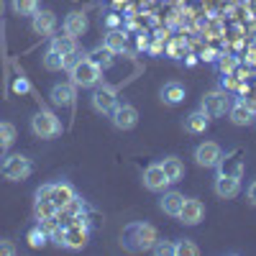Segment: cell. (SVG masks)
<instances>
[{"label": "cell", "instance_id": "1", "mask_svg": "<svg viewBox=\"0 0 256 256\" xmlns=\"http://www.w3.org/2000/svg\"><path fill=\"white\" fill-rule=\"evenodd\" d=\"M159 233L152 223H144V220H134L123 228V236H120V244L123 248L134 251V254H141V251H152V246L156 244Z\"/></svg>", "mask_w": 256, "mask_h": 256}, {"label": "cell", "instance_id": "2", "mask_svg": "<svg viewBox=\"0 0 256 256\" xmlns=\"http://www.w3.org/2000/svg\"><path fill=\"white\" fill-rule=\"evenodd\" d=\"M70 77H72V84H77V88H95V84L102 82V70L98 64H92L88 54H84V59H80L70 70Z\"/></svg>", "mask_w": 256, "mask_h": 256}, {"label": "cell", "instance_id": "3", "mask_svg": "<svg viewBox=\"0 0 256 256\" xmlns=\"http://www.w3.org/2000/svg\"><path fill=\"white\" fill-rule=\"evenodd\" d=\"M0 172H3L6 180L10 182H20V180H28L34 172V162L24 154H8L0 164Z\"/></svg>", "mask_w": 256, "mask_h": 256}, {"label": "cell", "instance_id": "4", "mask_svg": "<svg viewBox=\"0 0 256 256\" xmlns=\"http://www.w3.org/2000/svg\"><path fill=\"white\" fill-rule=\"evenodd\" d=\"M62 131H64L62 120L49 110H38L31 118V134L36 138H56V136H62Z\"/></svg>", "mask_w": 256, "mask_h": 256}, {"label": "cell", "instance_id": "5", "mask_svg": "<svg viewBox=\"0 0 256 256\" xmlns=\"http://www.w3.org/2000/svg\"><path fill=\"white\" fill-rule=\"evenodd\" d=\"M241 166H236V172L228 174V172H220L216 174V180H212V192L220 198V200H233L241 195Z\"/></svg>", "mask_w": 256, "mask_h": 256}, {"label": "cell", "instance_id": "6", "mask_svg": "<svg viewBox=\"0 0 256 256\" xmlns=\"http://www.w3.org/2000/svg\"><path fill=\"white\" fill-rule=\"evenodd\" d=\"M88 238H90V228L88 223H82V220H74L70 226H64L62 228V244L64 248H70V251H80L88 246Z\"/></svg>", "mask_w": 256, "mask_h": 256}, {"label": "cell", "instance_id": "7", "mask_svg": "<svg viewBox=\"0 0 256 256\" xmlns=\"http://www.w3.org/2000/svg\"><path fill=\"white\" fill-rule=\"evenodd\" d=\"M228 108H230V95H228V90H212V92H205V98L200 100V110L208 113L210 118L228 116Z\"/></svg>", "mask_w": 256, "mask_h": 256}, {"label": "cell", "instance_id": "8", "mask_svg": "<svg viewBox=\"0 0 256 256\" xmlns=\"http://www.w3.org/2000/svg\"><path fill=\"white\" fill-rule=\"evenodd\" d=\"M195 164L202 169H218L223 164V148L216 141H202L195 146Z\"/></svg>", "mask_w": 256, "mask_h": 256}, {"label": "cell", "instance_id": "9", "mask_svg": "<svg viewBox=\"0 0 256 256\" xmlns=\"http://www.w3.org/2000/svg\"><path fill=\"white\" fill-rule=\"evenodd\" d=\"M90 102H92V108L98 110V113H102V116H110L113 113V108L118 105V95H116V90L113 88H108V84H95L92 88V95H90Z\"/></svg>", "mask_w": 256, "mask_h": 256}, {"label": "cell", "instance_id": "10", "mask_svg": "<svg viewBox=\"0 0 256 256\" xmlns=\"http://www.w3.org/2000/svg\"><path fill=\"white\" fill-rule=\"evenodd\" d=\"M110 120H113V126L118 128V131H134V128L138 126V110L131 102H118L113 108V113H110Z\"/></svg>", "mask_w": 256, "mask_h": 256}, {"label": "cell", "instance_id": "11", "mask_svg": "<svg viewBox=\"0 0 256 256\" xmlns=\"http://www.w3.org/2000/svg\"><path fill=\"white\" fill-rule=\"evenodd\" d=\"M177 220H180L182 226H200V223L205 220V205H202V200H198V198H184Z\"/></svg>", "mask_w": 256, "mask_h": 256}, {"label": "cell", "instance_id": "12", "mask_svg": "<svg viewBox=\"0 0 256 256\" xmlns=\"http://www.w3.org/2000/svg\"><path fill=\"white\" fill-rule=\"evenodd\" d=\"M144 187L146 190H152V192H164L169 184H172V182H169V177L164 174V169H162V164L159 162H154V164H148L146 169H144Z\"/></svg>", "mask_w": 256, "mask_h": 256}, {"label": "cell", "instance_id": "13", "mask_svg": "<svg viewBox=\"0 0 256 256\" xmlns=\"http://www.w3.org/2000/svg\"><path fill=\"white\" fill-rule=\"evenodd\" d=\"M31 28H34V34L52 36L56 31V13L54 10H46V8H38L31 16Z\"/></svg>", "mask_w": 256, "mask_h": 256}, {"label": "cell", "instance_id": "14", "mask_svg": "<svg viewBox=\"0 0 256 256\" xmlns=\"http://www.w3.org/2000/svg\"><path fill=\"white\" fill-rule=\"evenodd\" d=\"M74 198H77V192H74V187H72L70 182H52V195H49V202H52L56 210L67 208Z\"/></svg>", "mask_w": 256, "mask_h": 256}, {"label": "cell", "instance_id": "15", "mask_svg": "<svg viewBox=\"0 0 256 256\" xmlns=\"http://www.w3.org/2000/svg\"><path fill=\"white\" fill-rule=\"evenodd\" d=\"M182 202H184V195L177 190H164L162 198H159V210L169 218H177L180 210H182Z\"/></svg>", "mask_w": 256, "mask_h": 256}, {"label": "cell", "instance_id": "16", "mask_svg": "<svg viewBox=\"0 0 256 256\" xmlns=\"http://www.w3.org/2000/svg\"><path fill=\"white\" fill-rule=\"evenodd\" d=\"M62 28H64V34H70L72 38H77V36H84V34H88L90 20H88V16H84L82 10H72L67 18H64Z\"/></svg>", "mask_w": 256, "mask_h": 256}, {"label": "cell", "instance_id": "17", "mask_svg": "<svg viewBox=\"0 0 256 256\" xmlns=\"http://www.w3.org/2000/svg\"><path fill=\"white\" fill-rule=\"evenodd\" d=\"M228 118H230V123H233V126H251V123H254V118H256V113H254V110L248 108V105L244 102V98H238V100H230Z\"/></svg>", "mask_w": 256, "mask_h": 256}, {"label": "cell", "instance_id": "18", "mask_svg": "<svg viewBox=\"0 0 256 256\" xmlns=\"http://www.w3.org/2000/svg\"><path fill=\"white\" fill-rule=\"evenodd\" d=\"M182 126H184V131H187L190 136H202L208 128H210V116L198 108V110H192V113L182 120Z\"/></svg>", "mask_w": 256, "mask_h": 256}, {"label": "cell", "instance_id": "19", "mask_svg": "<svg viewBox=\"0 0 256 256\" xmlns=\"http://www.w3.org/2000/svg\"><path fill=\"white\" fill-rule=\"evenodd\" d=\"M159 95H162V102L164 105H180V102H184L187 90H184L182 82H166Z\"/></svg>", "mask_w": 256, "mask_h": 256}, {"label": "cell", "instance_id": "20", "mask_svg": "<svg viewBox=\"0 0 256 256\" xmlns=\"http://www.w3.org/2000/svg\"><path fill=\"white\" fill-rule=\"evenodd\" d=\"M159 164H162L164 174L169 177V182H172V184H177V182L184 180V164H182L180 156H164Z\"/></svg>", "mask_w": 256, "mask_h": 256}, {"label": "cell", "instance_id": "21", "mask_svg": "<svg viewBox=\"0 0 256 256\" xmlns=\"http://www.w3.org/2000/svg\"><path fill=\"white\" fill-rule=\"evenodd\" d=\"M49 98H52L54 105H59V108H67V105L74 102V84H54Z\"/></svg>", "mask_w": 256, "mask_h": 256}, {"label": "cell", "instance_id": "22", "mask_svg": "<svg viewBox=\"0 0 256 256\" xmlns=\"http://www.w3.org/2000/svg\"><path fill=\"white\" fill-rule=\"evenodd\" d=\"M49 49L56 52V54H62V56H67V54H72V52L77 49V38H72L70 34H64V36H52Z\"/></svg>", "mask_w": 256, "mask_h": 256}, {"label": "cell", "instance_id": "23", "mask_svg": "<svg viewBox=\"0 0 256 256\" xmlns=\"http://www.w3.org/2000/svg\"><path fill=\"white\" fill-rule=\"evenodd\" d=\"M102 46L108 49V52H113V54H120L126 49V34L118 31V28L108 31V34H105V38H102Z\"/></svg>", "mask_w": 256, "mask_h": 256}, {"label": "cell", "instance_id": "24", "mask_svg": "<svg viewBox=\"0 0 256 256\" xmlns=\"http://www.w3.org/2000/svg\"><path fill=\"white\" fill-rule=\"evenodd\" d=\"M113 52H108L105 46H95L92 52H88V59L92 62V64H98L100 70H108V67H113Z\"/></svg>", "mask_w": 256, "mask_h": 256}, {"label": "cell", "instance_id": "25", "mask_svg": "<svg viewBox=\"0 0 256 256\" xmlns=\"http://www.w3.org/2000/svg\"><path fill=\"white\" fill-rule=\"evenodd\" d=\"M16 144V126L13 123H0V152H8Z\"/></svg>", "mask_w": 256, "mask_h": 256}, {"label": "cell", "instance_id": "26", "mask_svg": "<svg viewBox=\"0 0 256 256\" xmlns=\"http://www.w3.org/2000/svg\"><path fill=\"white\" fill-rule=\"evenodd\" d=\"M10 6L18 16H34L41 8V0H10Z\"/></svg>", "mask_w": 256, "mask_h": 256}, {"label": "cell", "instance_id": "27", "mask_svg": "<svg viewBox=\"0 0 256 256\" xmlns=\"http://www.w3.org/2000/svg\"><path fill=\"white\" fill-rule=\"evenodd\" d=\"M41 62H44V70H49V72H62L64 70V56L52 52V49H46V54L41 56Z\"/></svg>", "mask_w": 256, "mask_h": 256}, {"label": "cell", "instance_id": "28", "mask_svg": "<svg viewBox=\"0 0 256 256\" xmlns=\"http://www.w3.org/2000/svg\"><path fill=\"white\" fill-rule=\"evenodd\" d=\"M200 254V246L190 238H180L174 241V256H198Z\"/></svg>", "mask_w": 256, "mask_h": 256}, {"label": "cell", "instance_id": "29", "mask_svg": "<svg viewBox=\"0 0 256 256\" xmlns=\"http://www.w3.org/2000/svg\"><path fill=\"white\" fill-rule=\"evenodd\" d=\"M26 241H28V246H31V248H44V246H46V241H49V236H46V230L41 228V226H36V228H31V230H28Z\"/></svg>", "mask_w": 256, "mask_h": 256}, {"label": "cell", "instance_id": "30", "mask_svg": "<svg viewBox=\"0 0 256 256\" xmlns=\"http://www.w3.org/2000/svg\"><path fill=\"white\" fill-rule=\"evenodd\" d=\"M34 212H36V220H46V218H54L56 216V208L49 200H36Z\"/></svg>", "mask_w": 256, "mask_h": 256}, {"label": "cell", "instance_id": "31", "mask_svg": "<svg viewBox=\"0 0 256 256\" xmlns=\"http://www.w3.org/2000/svg\"><path fill=\"white\" fill-rule=\"evenodd\" d=\"M152 251H154L156 256H174V241H162V238H156V244L152 246Z\"/></svg>", "mask_w": 256, "mask_h": 256}, {"label": "cell", "instance_id": "32", "mask_svg": "<svg viewBox=\"0 0 256 256\" xmlns=\"http://www.w3.org/2000/svg\"><path fill=\"white\" fill-rule=\"evenodd\" d=\"M236 67H238V59L233 56V54H223L220 59H218V70L226 74V72H236Z\"/></svg>", "mask_w": 256, "mask_h": 256}, {"label": "cell", "instance_id": "33", "mask_svg": "<svg viewBox=\"0 0 256 256\" xmlns=\"http://www.w3.org/2000/svg\"><path fill=\"white\" fill-rule=\"evenodd\" d=\"M80 59H84V52H80V49H74L72 54H67V56H64V70H67V72H70V70L74 67V64H77Z\"/></svg>", "mask_w": 256, "mask_h": 256}, {"label": "cell", "instance_id": "34", "mask_svg": "<svg viewBox=\"0 0 256 256\" xmlns=\"http://www.w3.org/2000/svg\"><path fill=\"white\" fill-rule=\"evenodd\" d=\"M18 248L13 241H6V238H0V256H16Z\"/></svg>", "mask_w": 256, "mask_h": 256}, {"label": "cell", "instance_id": "35", "mask_svg": "<svg viewBox=\"0 0 256 256\" xmlns=\"http://www.w3.org/2000/svg\"><path fill=\"white\" fill-rule=\"evenodd\" d=\"M28 90H31L28 80H26V77H16V82H13V92H28Z\"/></svg>", "mask_w": 256, "mask_h": 256}, {"label": "cell", "instance_id": "36", "mask_svg": "<svg viewBox=\"0 0 256 256\" xmlns=\"http://www.w3.org/2000/svg\"><path fill=\"white\" fill-rule=\"evenodd\" d=\"M49 195H52V182L49 184H41L36 190V200H49Z\"/></svg>", "mask_w": 256, "mask_h": 256}, {"label": "cell", "instance_id": "37", "mask_svg": "<svg viewBox=\"0 0 256 256\" xmlns=\"http://www.w3.org/2000/svg\"><path fill=\"white\" fill-rule=\"evenodd\" d=\"M246 200H248V205H254L256 208V180L248 184V190H246Z\"/></svg>", "mask_w": 256, "mask_h": 256}, {"label": "cell", "instance_id": "38", "mask_svg": "<svg viewBox=\"0 0 256 256\" xmlns=\"http://www.w3.org/2000/svg\"><path fill=\"white\" fill-rule=\"evenodd\" d=\"M244 102H246L248 108H251V110L256 113V95H246V98H244Z\"/></svg>", "mask_w": 256, "mask_h": 256}, {"label": "cell", "instance_id": "39", "mask_svg": "<svg viewBox=\"0 0 256 256\" xmlns=\"http://www.w3.org/2000/svg\"><path fill=\"white\" fill-rule=\"evenodd\" d=\"M105 24H108V26H118V16H113V13H110V16H108V20H105Z\"/></svg>", "mask_w": 256, "mask_h": 256}, {"label": "cell", "instance_id": "40", "mask_svg": "<svg viewBox=\"0 0 256 256\" xmlns=\"http://www.w3.org/2000/svg\"><path fill=\"white\" fill-rule=\"evenodd\" d=\"M3 10H6V3H3V0H0V16H3Z\"/></svg>", "mask_w": 256, "mask_h": 256}, {"label": "cell", "instance_id": "41", "mask_svg": "<svg viewBox=\"0 0 256 256\" xmlns=\"http://www.w3.org/2000/svg\"><path fill=\"white\" fill-rule=\"evenodd\" d=\"M254 123H256V118H254Z\"/></svg>", "mask_w": 256, "mask_h": 256}]
</instances>
